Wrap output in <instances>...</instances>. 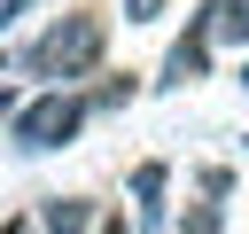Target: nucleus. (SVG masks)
Listing matches in <instances>:
<instances>
[{"label":"nucleus","mask_w":249,"mask_h":234,"mask_svg":"<svg viewBox=\"0 0 249 234\" xmlns=\"http://www.w3.org/2000/svg\"><path fill=\"white\" fill-rule=\"evenodd\" d=\"M93 234H124V218H101V226H93Z\"/></svg>","instance_id":"4468645a"},{"label":"nucleus","mask_w":249,"mask_h":234,"mask_svg":"<svg viewBox=\"0 0 249 234\" xmlns=\"http://www.w3.org/2000/svg\"><path fill=\"white\" fill-rule=\"evenodd\" d=\"M132 101H140V78H132V70H124V78H109V86L93 94V109H132Z\"/></svg>","instance_id":"0eeeda50"},{"label":"nucleus","mask_w":249,"mask_h":234,"mask_svg":"<svg viewBox=\"0 0 249 234\" xmlns=\"http://www.w3.org/2000/svg\"><path fill=\"white\" fill-rule=\"evenodd\" d=\"M16 109H23V94H16V86H0V117H8V125H16Z\"/></svg>","instance_id":"9b49d317"},{"label":"nucleus","mask_w":249,"mask_h":234,"mask_svg":"<svg viewBox=\"0 0 249 234\" xmlns=\"http://www.w3.org/2000/svg\"><path fill=\"white\" fill-rule=\"evenodd\" d=\"M86 117H93V94H78V86H47V94H31V101L16 109V148H23V156L70 148Z\"/></svg>","instance_id":"f03ea898"},{"label":"nucleus","mask_w":249,"mask_h":234,"mask_svg":"<svg viewBox=\"0 0 249 234\" xmlns=\"http://www.w3.org/2000/svg\"><path fill=\"white\" fill-rule=\"evenodd\" d=\"M101 55H109V16H101V8H70V16H54V23L23 47V70L47 78V86H86V78L101 70Z\"/></svg>","instance_id":"f257e3e1"},{"label":"nucleus","mask_w":249,"mask_h":234,"mask_svg":"<svg viewBox=\"0 0 249 234\" xmlns=\"http://www.w3.org/2000/svg\"><path fill=\"white\" fill-rule=\"evenodd\" d=\"M202 195L226 203V195H233V172H226V164H202Z\"/></svg>","instance_id":"1a4fd4ad"},{"label":"nucleus","mask_w":249,"mask_h":234,"mask_svg":"<svg viewBox=\"0 0 249 234\" xmlns=\"http://www.w3.org/2000/svg\"><path fill=\"white\" fill-rule=\"evenodd\" d=\"M16 8H23V0H0V31H8V16H16Z\"/></svg>","instance_id":"ddd939ff"},{"label":"nucleus","mask_w":249,"mask_h":234,"mask_svg":"<svg viewBox=\"0 0 249 234\" xmlns=\"http://www.w3.org/2000/svg\"><path fill=\"white\" fill-rule=\"evenodd\" d=\"M163 187H171V164L163 156L132 164V211H140V226H163Z\"/></svg>","instance_id":"20e7f679"},{"label":"nucleus","mask_w":249,"mask_h":234,"mask_svg":"<svg viewBox=\"0 0 249 234\" xmlns=\"http://www.w3.org/2000/svg\"><path fill=\"white\" fill-rule=\"evenodd\" d=\"M171 234H218V203H210V195H202V203H195V211H187V218H179V226H171Z\"/></svg>","instance_id":"6e6552de"},{"label":"nucleus","mask_w":249,"mask_h":234,"mask_svg":"<svg viewBox=\"0 0 249 234\" xmlns=\"http://www.w3.org/2000/svg\"><path fill=\"white\" fill-rule=\"evenodd\" d=\"M93 226H101V211L86 195H47L39 203V234H93Z\"/></svg>","instance_id":"39448f33"},{"label":"nucleus","mask_w":249,"mask_h":234,"mask_svg":"<svg viewBox=\"0 0 249 234\" xmlns=\"http://www.w3.org/2000/svg\"><path fill=\"white\" fill-rule=\"evenodd\" d=\"M0 70H8V55H0Z\"/></svg>","instance_id":"dca6fc26"},{"label":"nucleus","mask_w":249,"mask_h":234,"mask_svg":"<svg viewBox=\"0 0 249 234\" xmlns=\"http://www.w3.org/2000/svg\"><path fill=\"white\" fill-rule=\"evenodd\" d=\"M210 47H218V31H210V0L187 16V31L171 39V55H163V78L156 86H195L202 70H210Z\"/></svg>","instance_id":"7ed1b4c3"},{"label":"nucleus","mask_w":249,"mask_h":234,"mask_svg":"<svg viewBox=\"0 0 249 234\" xmlns=\"http://www.w3.org/2000/svg\"><path fill=\"white\" fill-rule=\"evenodd\" d=\"M241 86H249V62H241Z\"/></svg>","instance_id":"2eb2a0df"},{"label":"nucleus","mask_w":249,"mask_h":234,"mask_svg":"<svg viewBox=\"0 0 249 234\" xmlns=\"http://www.w3.org/2000/svg\"><path fill=\"white\" fill-rule=\"evenodd\" d=\"M163 8H171V0H124V23H156Z\"/></svg>","instance_id":"9d476101"},{"label":"nucleus","mask_w":249,"mask_h":234,"mask_svg":"<svg viewBox=\"0 0 249 234\" xmlns=\"http://www.w3.org/2000/svg\"><path fill=\"white\" fill-rule=\"evenodd\" d=\"M0 234H39V211H31V218H8Z\"/></svg>","instance_id":"f8f14e48"},{"label":"nucleus","mask_w":249,"mask_h":234,"mask_svg":"<svg viewBox=\"0 0 249 234\" xmlns=\"http://www.w3.org/2000/svg\"><path fill=\"white\" fill-rule=\"evenodd\" d=\"M210 31L218 39H249V0H210Z\"/></svg>","instance_id":"423d86ee"}]
</instances>
